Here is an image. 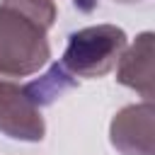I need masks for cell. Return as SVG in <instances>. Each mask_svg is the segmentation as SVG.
<instances>
[{
    "label": "cell",
    "mask_w": 155,
    "mask_h": 155,
    "mask_svg": "<svg viewBox=\"0 0 155 155\" xmlns=\"http://www.w3.org/2000/svg\"><path fill=\"white\" fill-rule=\"evenodd\" d=\"M48 58V29L24 12L0 2V78H29L39 73Z\"/></svg>",
    "instance_id": "1"
},
{
    "label": "cell",
    "mask_w": 155,
    "mask_h": 155,
    "mask_svg": "<svg viewBox=\"0 0 155 155\" xmlns=\"http://www.w3.org/2000/svg\"><path fill=\"white\" fill-rule=\"evenodd\" d=\"M126 46L128 36L116 24L85 27L68 36L61 65L78 78H102L116 65Z\"/></svg>",
    "instance_id": "2"
},
{
    "label": "cell",
    "mask_w": 155,
    "mask_h": 155,
    "mask_svg": "<svg viewBox=\"0 0 155 155\" xmlns=\"http://www.w3.org/2000/svg\"><path fill=\"white\" fill-rule=\"evenodd\" d=\"M0 133L24 143H39L46 136L41 109L27 97L17 80L0 78Z\"/></svg>",
    "instance_id": "3"
},
{
    "label": "cell",
    "mask_w": 155,
    "mask_h": 155,
    "mask_svg": "<svg viewBox=\"0 0 155 155\" xmlns=\"http://www.w3.org/2000/svg\"><path fill=\"white\" fill-rule=\"evenodd\" d=\"M155 104L138 102L119 109L109 124V140L121 155H155Z\"/></svg>",
    "instance_id": "4"
},
{
    "label": "cell",
    "mask_w": 155,
    "mask_h": 155,
    "mask_svg": "<svg viewBox=\"0 0 155 155\" xmlns=\"http://www.w3.org/2000/svg\"><path fill=\"white\" fill-rule=\"evenodd\" d=\"M153 31H140L116 61V82L153 102Z\"/></svg>",
    "instance_id": "5"
},
{
    "label": "cell",
    "mask_w": 155,
    "mask_h": 155,
    "mask_svg": "<svg viewBox=\"0 0 155 155\" xmlns=\"http://www.w3.org/2000/svg\"><path fill=\"white\" fill-rule=\"evenodd\" d=\"M22 87H24L27 97L41 109V107L53 104L58 97H63V92L78 87V80H75L61 63H53L44 75H39L36 80H31V82H27V85H22Z\"/></svg>",
    "instance_id": "6"
},
{
    "label": "cell",
    "mask_w": 155,
    "mask_h": 155,
    "mask_svg": "<svg viewBox=\"0 0 155 155\" xmlns=\"http://www.w3.org/2000/svg\"><path fill=\"white\" fill-rule=\"evenodd\" d=\"M0 2L15 7V10H19V12H24L27 17L36 19V22H39L41 27H46V29L53 27L56 15H58L53 0H0Z\"/></svg>",
    "instance_id": "7"
},
{
    "label": "cell",
    "mask_w": 155,
    "mask_h": 155,
    "mask_svg": "<svg viewBox=\"0 0 155 155\" xmlns=\"http://www.w3.org/2000/svg\"><path fill=\"white\" fill-rule=\"evenodd\" d=\"M116 2H121V5H131V2H140V0H116Z\"/></svg>",
    "instance_id": "8"
}]
</instances>
